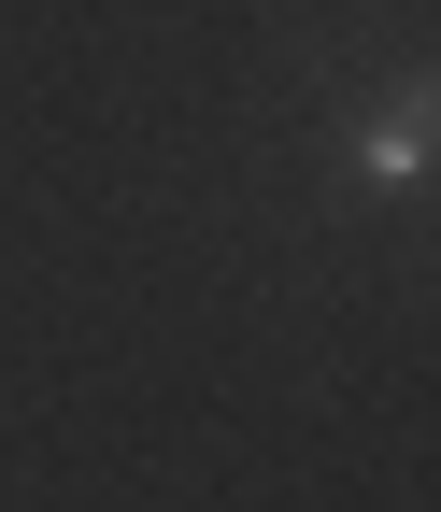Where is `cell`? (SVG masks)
I'll list each match as a JSON object with an SVG mask.
<instances>
[{
    "instance_id": "6da1fadb",
    "label": "cell",
    "mask_w": 441,
    "mask_h": 512,
    "mask_svg": "<svg viewBox=\"0 0 441 512\" xmlns=\"http://www.w3.org/2000/svg\"><path fill=\"white\" fill-rule=\"evenodd\" d=\"M413 157H427V100H399V114H385V143H370V171H413Z\"/></svg>"
}]
</instances>
